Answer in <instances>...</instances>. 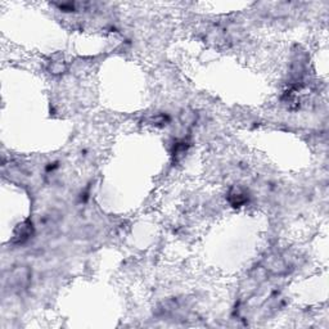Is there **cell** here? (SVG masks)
Instances as JSON below:
<instances>
[{"label": "cell", "instance_id": "obj_2", "mask_svg": "<svg viewBox=\"0 0 329 329\" xmlns=\"http://www.w3.org/2000/svg\"><path fill=\"white\" fill-rule=\"evenodd\" d=\"M32 232V224L30 221H24L23 224L18 225L16 232H14L13 242L14 243H23L24 241H27L28 237L31 236Z\"/></svg>", "mask_w": 329, "mask_h": 329}, {"label": "cell", "instance_id": "obj_3", "mask_svg": "<svg viewBox=\"0 0 329 329\" xmlns=\"http://www.w3.org/2000/svg\"><path fill=\"white\" fill-rule=\"evenodd\" d=\"M247 199H248L247 194L241 188H233L230 193H229V201H230V203L234 207H239V206L244 204L247 202Z\"/></svg>", "mask_w": 329, "mask_h": 329}, {"label": "cell", "instance_id": "obj_1", "mask_svg": "<svg viewBox=\"0 0 329 329\" xmlns=\"http://www.w3.org/2000/svg\"><path fill=\"white\" fill-rule=\"evenodd\" d=\"M31 281V271L26 266H20L14 269L9 275V285L13 291L21 292L28 287Z\"/></svg>", "mask_w": 329, "mask_h": 329}]
</instances>
